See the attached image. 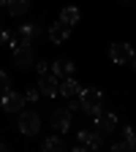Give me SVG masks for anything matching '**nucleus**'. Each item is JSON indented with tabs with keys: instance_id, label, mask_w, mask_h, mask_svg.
Listing matches in <instances>:
<instances>
[{
	"instance_id": "7",
	"label": "nucleus",
	"mask_w": 136,
	"mask_h": 152,
	"mask_svg": "<svg viewBox=\"0 0 136 152\" xmlns=\"http://www.w3.org/2000/svg\"><path fill=\"white\" fill-rule=\"evenodd\" d=\"M38 38H41V27H38V22H27L16 30V44H35Z\"/></svg>"
},
{
	"instance_id": "18",
	"label": "nucleus",
	"mask_w": 136,
	"mask_h": 152,
	"mask_svg": "<svg viewBox=\"0 0 136 152\" xmlns=\"http://www.w3.org/2000/svg\"><path fill=\"white\" fill-rule=\"evenodd\" d=\"M38 95H41V90H38V87L27 90V92H25V103H35V101H38Z\"/></svg>"
},
{
	"instance_id": "2",
	"label": "nucleus",
	"mask_w": 136,
	"mask_h": 152,
	"mask_svg": "<svg viewBox=\"0 0 136 152\" xmlns=\"http://www.w3.org/2000/svg\"><path fill=\"white\" fill-rule=\"evenodd\" d=\"M93 122H95V125H93V130L98 133V136H104V139H106L109 133L117 128V114H114V111H104V109H101L98 114H93Z\"/></svg>"
},
{
	"instance_id": "22",
	"label": "nucleus",
	"mask_w": 136,
	"mask_h": 152,
	"mask_svg": "<svg viewBox=\"0 0 136 152\" xmlns=\"http://www.w3.org/2000/svg\"><path fill=\"white\" fill-rule=\"evenodd\" d=\"M112 149H114V152H123V149H128V144H125V141H117V144H112Z\"/></svg>"
},
{
	"instance_id": "20",
	"label": "nucleus",
	"mask_w": 136,
	"mask_h": 152,
	"mask_svg": "<svg viewBox=\"0 0 136 152\" xmlns=\"http://www.w3.org/2000/svg\"><path fill=\"white\" fill-rule=\"evenodd\" d=\"M133 136H136V130H133L131 125H125V130H123V141H125V144H131V139H133Z\"/></svg>"
},
{
	"instance_id": "24",
	"label": "nucleus",
	"mask_w": 136,
	"mask_h": 152,
	"mask_svg": "<svg viewBox=\"0 0 136 152\" xmlns=\"http://www.w3.org/2000/svg\"><path fill=\"white\" fill-rule=\"evenodd\" d=\"M6 149H8V147H6V144H3V141H0V152H6Z\"/></svg>"
},
{
	"instance_id": "23",
	"label": "nucleus",
	"mask_w": 136,
	"mask_h": 152,
	"mask_svg": "<svg viewBox=\"0 0 136 152\" xmlns=\"http://www.w3.org/2000/svg\"><path fill=\"white\" fill-rule=\"evenodd\" d=\"M128 149H136V136L131 139V144H128Z\"/></svg>"
},
{
	"instance_id": "10",
	"label": "nucleus",
	"mask_w": 136,
	"mask_h": 152,
	"mask_svg": "<svg viewBox=\"0 0 136 152\" xmlns=\"http://www.w3.org/2000/svg\"><path fill=\"white\" fill-rule=\"evenodd\" d=\"M57 84H60V79H57L54 73H41L38 90H41V95H46V98H54L57 95Z\"/></svg>"
},
{
	"instance_id": "16",
	"label": "nucleus",
	"mask_w": 136,
	"mask_h": 152,
	"mask_svg": "<svg viewBox=\"0 0 136 152\" xmlns=\"http://www.w3.org/2000/svg\"><path fill=\"white\" fill-rule=\"evenodd\" d=\"M60 22H65V25H76V22H79V8L65 6V8L60 11Z\"/></svg>"
},
{
	"instance_id": "3",
	"label": "nucleus",
	"mask_w": 136,
	"mask_h": 152,
	"mask_svg": "<svg viewBox=\"0 0 136 152\" xmlns=\"http://www.w3.org/2000/svg\"><path fill=\"white\" fill-rule=\"evenodd\" d=\"M16 125H19V133H25V136H35V133H41V117H38V111H19L16 117Z\"/></svg>"
},
{
	"instance_id": "5",
	"label": "nucleus",
	"mask_w": 136,
	"mask_h": 152,
	"mask_svg": "<svg viewBox=\"0 0 136 152\" xmlns=\"http://www.w3.org/2000/svg\"><path fill=\"white\" fill-rule=\"evenodd\" d=\"M0 109H3L6 114H16L25 109V95H19L16 90H8L0 95Z\"/></svg>"
},
{
	"instance_id": "11",
	"label": "nucleus",
	"mask_w": 136,
	"mask_h": 152,
	"mask_svg": "<svg viewBox=\"0 0 136 152\" xmlns=\"http://www.w3.org/2000/svg\"><path fill=\"white\" fill-rule=\"evenodd\" d=\"M68 35H71V25H65V22H57L49 27V38H52V44H63V41H68Z\"/></svg>"
},
{
	"instance_id": "15",
	"label": "nucleus",
	"mask_w": 136,
	"mask_h": 152,
	"mask_svg": "<svg viewBox=\"0 0 136 152\" xmlns=\"http://www.w3.org/2000/svg\"><path fill=\"white\" fill-rule=\"evenodd\" d=\"M44 149H46V152H63V149H65L63 133H60V136H49V139L44 141Z\"/></svg>"
},
{
	"instance_id": "4",
	"label": "nucleus",
	"mask_w": 136,
	"mask_h": 152,
	"mask_svg": "<svg viewBox=\"0 0 136 152\" xmlns=\"http://www.w3.org/2000/svg\"><path fill=\"white\" fill-rule=\"evenodd\" d=\"M104 144V136H98L95 130H87V128H79L76 133V152H85V149H101Z\"/></svg>"
},
{
	"instance_id": "21",
	"label": "nucleus",
	"mask_w": 136,
	"mask_h": 152,
	"mask_svg": "<svg viewBox=\"0 0 136 152\" xmlns=\"http://www.w3.org/2000/svg\"><path fill=\"white\" fill-rule=\"evenodd\" d=\"M35 68H38V73H46V68H49V63L46 60H38V63H33Z\"/></svg>"
},
{
	"instance_id": "8",
	"label": "nucleus",
	"mask_w": 136,
	"mask_h": 152,
	"mask_svg": "<svg viewBox=\"0 0 136 152\" xmlns=\"http://www.w3.org/2000/svg\"><path fill=\"white\" fill-rule=\"evenodd\" d=\"M52 128H54V133H65L68 128H71V111L68 109H52Z\"/></svg>"
},
{
	"instance_id": "9",
	"label": "nucleus",
	"mask_w": 136,
	"mask_h": 152,
	"mask_svg": "<svg viewBox=\"0 0 136 152\" xmlns=\"http://www.w3.org/2000/svg\"><path fill=\"white\" fill-rule=\"evenodd\" d=\"M109 54H112V60L117 65H125V63H131V57H133V46L131 44H114Z\"/></svg>"
},
{
	"instance_id": "17",
	"label": "nucleus",
	"mask_w": 136,
	"mask_h": 152,
	"mask_svg": "<svg viewBox=\"0 0 136 152\" xmlns=\"http://www.w3.org/2000/svg\"><path fill=\"white\" fill-rule=\"evenodd\" d=\"M8 90H11V79H8V73H6V71H0V95L8 92Z\"/></svg>"
},
{
	"instance_id": "6",
	"label": "nucleus",
	"mask_w": 136,
	"mask_h": 152,
	"mask_svg": "<svg viewBox=\"0 0 136 152\" xmlns=\"http://www.w3.org/2000/svg\"><path fill=\"white\" fill-rule=\"evenodd\" d=\"M33 63H35L33 46L30 44H16L14 46V65L16 68H33Z\"/></svg>"
},
{
	"instance_id": "14",
	"label": "nucleus",
	"mask_w": 136,
	"mask_h": 152,
	"mask_svg": "<svg viewBox=\"0 0 136 152\" xmlns=\"http://www.w3.org/2000/svg\"><path fill=\"white\" fill-rule=\"evenodd\" d=\"M6 8H8L11 16H22L30 8V0H6Z\"/></svg>"
},
{
	"instance_id": "25",
	"label": "nucleus",
	"mask_w": 136,
	"mask_h": 152,
	"mask_svg": "<svg viewBox=\"0 0 136 152\" xmlns=\"http://www.w3.org/2000/svg\"><path fill=\"white\" fill-rule=\"evenodd\" d=\"M131 63H133V71H136V57H131Z\"/></svg>"
},
{
	"instance_id": "1",
	"label": "nucleus",
	"mask_w": 136,
	"mask_h": 152,
	"mask_svg": "<svg viewBox=\"0 0 136 152\" xmlns=\"http://www.w3.org/2000/svg\"><path fill=\"white\" fill-rule=\"evenodd\" d=\"M79 101H82V111L85 114H98L101 109H104V92L101 90H79Z\"/></svg>"
},
{
	"instance_id": "13",
	"label": "nucleus",
	"mask_w": 136,
	"mask_h": 152,
	"mask_svg": "<svg viewBox=\"0 0 136 152\" xmlns=\"http://www.w3.org/2000/svg\"><path fill=\"white\" fill-rule=\"evenodd\" d=\"M52 73L57 76V79H60V76L65 79V76L74 73V63H71V60H54V63H52Z\"/></svg>"
},
{
	"instance_id": "26",
	"label": "nucleus",
	"mask_w": 136,
	"mask_h": 152,
	"mask_svg": "<svg viewBox=\"0 0 136 152\" xmlns=\"http://www.w3.org/2000/svg\"><path fill=\"white\" fill-rule=\"evenodd\" d=\"M0 8H6V0H0Z\"/></svg>"
},
{
	"instance_id": "12",
	"label": "nucleus",
	"mask_w": 136,
	"mask_h": 152,
	"mask_svg": "<svg viewBox=\"0 0 136 152\" xmlns=\"http://www.w3.org/2000/svg\"><path fill=\"white\" fill-rule=\"evenodd\" d=\"M79 84H76L74 79H71V76H65V79L60 82V84H57V92H60L63 95V98H74V95H79Z\"/></svg>"
},
{
	"instance_id": "19",
	"label": "nucleus",
	"mask_w": 136,
	"mask_h": 152,
	"mask_svg": "<svg viewBox=\"0 0 136 152\" xmlns=\"http://www.w3.org/2000/svg\"><path fill=\"white\" fill-rule=\"evenodd\" d=\"M65 109H68V111H82V101H79V95H74L71 103H68Z\"/></svg>"
},
{
	"instance_id": "27",
	"label": "nucleus",
	"mask_w": 136,
	"mask_h": 152,
	"mask_svg": "<svg viewBox=\"0 0 136 152\" xmlns=\"http://www.w3.org/2000/svg\"><path fill=\"white\" fill-rule=\"evenodd\" d=\"M125 3H128V0H125Z\"/></svg>"
}]
</instances>
